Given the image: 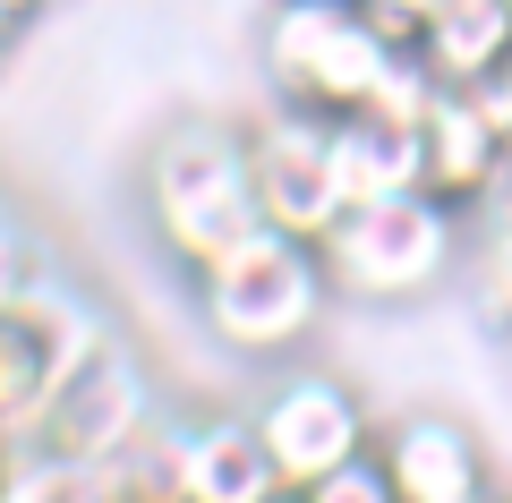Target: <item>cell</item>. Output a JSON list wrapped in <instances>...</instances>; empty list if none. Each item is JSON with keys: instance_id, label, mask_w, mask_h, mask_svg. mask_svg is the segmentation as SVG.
I'll list each match as a JSON object with an SVG mask.
<instances>
[{"instance_id": "12", "label": "cell", "mask_w": 512, "mask_h": 503, "mask_svg": "<svg viewBox=\"0 0 512 503\" xmlns=\"http://www.w3.org/2000/svg\"><path fill=\"white\" fill-rule=\"evenodd\" d=\"M410 60L427 69V86H487V77L512 60L504 0H436V18L419 26Z\"/></svg>"}, {"instance_id": "14", "label": "cell", "mask_w": 512, "mask_h": 503, "mask_svg": "<svg viewBox=\"0 0 512 503\" xmlns=\"http://www.w3.org/2000/svg\"><path fill=\"white\" fill-rule=\"evenodd\" d=\"M103 495V469L52 461L35 444H0V503H94Z\"/></svg>"}, {"instance_id": "15", "label": "cell", "mask_w": 512, "mask_h": 503, "mask_svg": "<svg viewBox=\"0 0 512 503\" xmlns=\"http://www.w3.org/2000/svg\"><path fill=\"white\" fill-rule=\"evenodd\" d=\"M291 503H393V478H384V461H376V444L359 452V461H342V469H325L316 486H299Z\"/></svg>"}, {"instance_id": "16", "label": "cell", "mask_w": 512, "mask_h": 503, "mask_svg": "<svg viewBox=\"0 0 512 503\" xmlns=\"http://www.w3.org/2000/svg\"><path fill=\"white\" fill-rule=\"evenodd\" d=\"M359 18L376 26L393 52H410V43H419V26L436 18V0H359Z\"/></svg>"}, {"instance_id": "2", "label": "cell", "mask_w": 512, "mask_h": 503, "mask_svg": "<svg viewBox=\"0 0 512 503\" xmlns=\"http://www.w3.org/2000/svg\"><path fill=\"white\" fill-rule=\"evenodd\" d=\"M146 222L180 273H197L205 256L248 239L265 222L256 214V180H248V128L180 111L146 154Z\"/></svg>"}, {"instance_id": "19", "label": "cell", "mask_w": 512, "mask_h": 503, "mask_svg": "<svg viewBox=\"0 0 512 503\" xmlns=\"http://www.w3.org/2000/svg\"><path fill=\"white\" fill-rule=\"evenodd\" d=\"M487 503H512V495H487Z\"/></svg>"}, {"instance_id": "11", "label": "cell", "mask_w": 512, "mask_h": 503, "mask_svg": "<svg viewBox=\"0 0 512 503\" xmlns=\"http://www.w3.org/2000/svg\"><path fill=\"white\" fill-rule=\"evenodd\" d=\"M171 503H291L248 410H214V418L171 427Z\"/></svg>"}, {"instance_id": "8", "label": "cell", "mask_w": 512, "mask_h": 503, "mask_svg": "<svg viewBox=\"0 0 512 503\" xmlns=\"http://www.w3.org/2000/svg\"><path fill=\"white\" fill-rule=\"evenodd\" d=\"M248 180H256V214L291 239H325L342 222V171H333V120H308L291 103H265L248 120Z\"/></svg>"}, {"instance_id": "9", "label": "cell", "mask_w": 512, "mask_h": 503, "mask_svg": "<svg viewBox=\"0 0 512 503\" xmlns=\"http://www.w3.org/2000/svg\"><path fill=\"white\" fill-rule=\"evenodd\" d=\"M512 171V137L495 128V111L470 86H436L419 111V188L436 205H453L461 222L487 214V197Z\"/></svg>"}, {"instance_id": "17", "label": "cell", "mask_w": 512, "mask_h": 503, "mask_svg": "<svg viewBox=\"0 0 512 503\" xmlns=\"http://www.w3.org/2000/svg\"><path fill=\"white\" fill-rule=\"evenodd\" d=\"M35 18H43V0H0V26H9V35H26Z\"/></svg>"}, {"instance_id": "18", "label": "cell", "mask_w": 512, "mask_h": 503, "mask_svg": "<svg viewBox=\"0 0 512 503\" xmlns=\"http://www.w3.org/2000/svg\"><path fill=\"white\" fill-rule=\"evenodd\" d=\"M9 60H18V35H9V26H0V77H9Z\"/></svg>"}, {"instance_id": "21", "label": "cell", "mask_w": 512, "mask_h": 503, "mask_svg": "<svg viewBox=\"0 0 512 503\" xmlns=\"http://www.w3.org/2000/svg\"><path fill=\"white\" fill-rule=\"evenodd\" d=\"M94 503H111V495H94Z\"/></svg>"}, {"instance_id": "1", "label": "cell", "mask_w": 512, "mask_h": 503, "mask_svg": "<svg viewBox=\"0 0 512 503\" xmlns=\"http://www.w3.org/2000/svg\"><path fill=\"white\" fill-rule=\"evenodd\" d=\"M197 316L231 359H291V350L316 342V324L333 307V282H325V256L308 239L256 222L248 239H231L222 256H205L197 273Z\"/></svg>"}, {"instance_id": "4", "label": "cell", "mask_w": 512, "mask_h": 503, "mask_svg": "<svg viewBox=\"0 0 512 503\" xmlns=\"http://www.w3.org/2000/svg\"><path fill=\"white\" fill-rule=\"evenodd\" d=\"M316 256H325L333 299H376V307L427 299L461 265V214L436 205L427 188L376 197V205H342V222L316 239Z\"/></svg>"}, {"instance_id": "3", "label": "cell", "mask_w": 512, "mask_h": 503, "mask_svg": "<svg viewBox=\"0 0 512 503\" xmlns=\"http://www.w3.org/2000/svg\"><path fill=\"white\" fill-rule=\"evenodd\" d=\"M393 43L359 18V0H274L256 26V69H265V103H291L308 120H350L376 103L393 77Z\"/></svg>"}, {"instance_id": "7", "label": "cell", "mask_w": 512, "mask_h": 503, "mask_svg": "<svg viewBox=\"0 0 512 503\" xmlns=\"http://www.w3.org/2000/svg\"><path fill=\"white\" fill-rule=\"evenodd\" d=\"M248 427H256V444H265V461H274L282 495L316 486L325 469L359 461V452L376 444V427H367V401L350 393L333 367H316V359L274 367V376H265V393L248 401Z\"/></svg>"}, {"instance_id": "13", "label": "cell", "mask_w": 512, "mask_h": 503, "mask_svg": "<svg viewBox=\"0 0 512 503\" xmlns=\"http://www.w3.org/2000/svg\"><path fill=\"white\" fill-rule=\"evenodd\" d=\"M333 171H342L350 205L410 197L419 188V128L384 120V111H350V120H333Z\"/></svg>"}, {"instance_id": "6", "label": "cell", "mask_w": 512, "mask_h": 503, "mask_svg": "<svg viewBox=\"0 0 512 503\" xmlns=\"http://www.w3.org/2000/svg\"><path fill=\"white\" fill-rule=\"evenodd\" d=\"M146 427H154L146 359H137V350L103 324V333L86 342V359L60 376V393L43 401V418H35V435H26V444L52 452V461H77V469H111Z\"/></svg>"}, {"instance_id": "20", "label": "cell", "mask_w": 512, "mask_h": 503, "mask_svg": "<svg viewBox=\"0 0 512 503\" xmlns=\"http://www.w3.org/2000/svg\"><path fill=\"white\" fill-rule=\"evenodd\" d=\"M504 18H512V0H504Z\"/></svg>"}, {"instance_id": "10", "label": "cell", "mask_w": 512, "mask_h": 503, "mask_svg": "<svg viewBox=\"0 0 512 503\" xmlns=\"http://www.w3.org/2000/svg\"><path fill=\"white\" fill-rule=\"evenodd\" d=\"M376 461L393 478V503H487L495 495L487 444L453 410H402L376 435Z\"/></svg>"}, {"instance_id": "5", "label": "cell", "mask_w": 512, "mask_h": 503, "mask_svg": "<svg viewBox=\"0 0 512 503\" xmlns=\"http://www.w3.org/2000/svg\"><path fill=\"white\" fill-rule=\"evenodd\" d=\"M103 333L86 290L52 282V273H26L9 299H0V444H26L43 418V401L60 393L86 342Z\"/></svg>"}]
</instances>
